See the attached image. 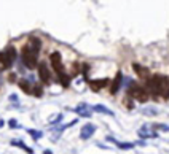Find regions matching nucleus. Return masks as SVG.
I'll use <instances>...</instances> for the list:
<instances>
[{
  "instance_id": "obj_1",
  "label": "nucleus",
  "mask_w": 169,
  "mask_h": 154,
  "mask_svg": "<svg viewBox=\"0 0 169 154\" xmlns=\"http://www.w3.org/2000/svg\"><path fill=\"white\" fill-rule=\"evenodd\" d=\"M37 57H38V52L34 51L29 43H26V45L21 48V61L19 62L24 65L26 69H29V70L37 69V65H38Z\"/></svg>"
},
{
  "instance_id": "obj_2",
  "label": "nucleus",
  "mask_w": 169,
  "mask_h": 154,
  "mask_svg": "<svg viewBox=\"0 0 169 154\" xmlns=\"http://www.w3.org/2000/svg\"><path fill=\"white\" fill-rule=\"evenodd\" d=\"M128 94L132 99L139 100V102H147V100H149V95H150V94L147 92L144 87H140V86H131L128 89Z\"/></svg>"
},
{
  "instance_id": "obj_3",
  "label": "nucleus",
  "mask_w": 169,
  "mask_h": 154,
  "mask_svg": "<svg viewBox=\"0 0 169 154\" xmlns=\"http://www.w3.org/2000/svg\"><path fill=\"white\" fill-rule=\"evenodd\" d=\"M37 70H38V76H40L41 83H43V84H50L53 76H51L50 69L46 67V62H40V64L37 65Z\"/></svg>"
},
{
  "instance_id": "obj_4",
  "label": "nucleus",
  "mask_w": 169,
  "mask_h": 154,
  "mask_svg": "<svg viewBox=\"0 0 169 154\" xmlns=\"http://www.w3.org/2000/svg\"><path fill=\"white\" fill-rule=\"evenodd\" d=\"M50 64H51L53 70H54L56 73L64 72V65H62V59H61V54H59L58 51H54V52H51V54H50Z\"/></svg>"
},
{
  "instance_id": "obj_5",
  "label": "nucleus",
  "mask_w": 169,
  "mask_h": 154,
  "mask_svg": "<svg viewBox=\"0 0 169 154\" xmlns=\"http://www.w3.org/2000/svg\"><path fill=\"white\" fill-rule=\"evenodd\" d=\"M3 52V56H5V59H7V62L13 67V64H14V61H16V56H18V52H16V49H14V46H8L5 51H2Z\"/></svg>"
},
{
  "instance_id": "obj_6",
  "label": "nucleus",
  "mask_w": 169,
  "mask_h": 154,
  "mask_svg": "<svg viewBox=\"0 0 169 154\" xmlns=\"http://www.w3.org/2000/svg\"><path fill=\"white\" fill-rule=\"evenodd\" d=\"M96 132V126L94 124H86V126H83L81 132H80V137H81V140H88V138H91V135Z\"/></svg>"
},
{
  "instance_id": "obj_7",
  "label": "nucleus",
  "mask_w": 169,
  "mask_h": 154,
  "mask_svg": "<svg viewBox=\"0 0 169 154\" xmlns=\"http://www.w3.org/2000/svg\"><path fill=\"white\" fill-rule=\"evenodd\" d=\"M88 83H90L91 89H93L94 92H97V91H100L102 87H105V86L109 84V79H99V81H97V79H90Z\"/></svg>"
},
{
  "instance_id": "obj_8",
  "label": "nucleus",
  "mask_w": 169,
  "mask_h": 154,
  "mask_svg": "<svg viewBox=\"0 0 169 154\" xmlns=\"http://www.w3.org/2000/svg\"><path fill=\"white\" fill-rule=\"evenodd\" d=\"M18 84H19V87H21L22 91H24L26 94L32 95V86H34V83H31L27 78H21L19 81H18Z\"/></svg>"
},
{
  "instance_id": "obj_9",
  "label": "nucleus",
  "mask_w": 169,
  "mask_h": 154,
  "mask_svg": "<svg viewBox=\"0 0 169 154\" xmlns=\"http://www.w3.org/2000/svg\"><path fill=\"white\" fill-rule=\"evenodd\" d=\"M121 81H123V78H121V73L118 72L117 73V76H115V79H113V83H112V86H110V94H117L118 91H120V86H121Z\"/></svg>"
},
{
  "instance_id": "obj_10",
  "label": "nucleus",
  "mask_w": 169,
  "mask_h": 154,
  "mask_svg": "<svg viewBox=\"0 0 169 154\" xmlns=\"http://www.w3.org/2000/svg\"><path fill=\"white\" fill-rule=\"evenodd\" d=\"M56 75H58V83H61L64 87H69L70 79H72V78H70V75H67V73H66V70L61 72V73H56Z\"/></svg>"
},
{
  "instance_id": "obj_11",
  "label": "nucleus",
  "mask_w": 169,
  "mask_h": 154,
  "mask_svg": "<svg viewBox=\"0 0 169 154\" xmlns=\"http://www.w3.org/2000/svg\"><path fill=\"white\" fill-rule=\"evenodd\" d=\"M73 111H75V113H78L80 116H83V118H90V116H91V113H90V110H88V105H86V103H80V105L77 106Z\"/></svg>"
},
{
  "instance_id": "obj_12",
  "label": "nucleus",
  "mask_w": 169,
  "mask_h": 154,
  "mask_svg": "<svg viewBox=\"0 0 169 154\" xmlns=\"http://www.w3.org/2000/svg\"><path fill=\"white\" fill-rule=\"evenodd\" d=\"M132 69H134V72L139 75V78H147V76H149V69L142 67L140 64H132Z\"/></svg>"
},
{
  "instance_id": "obj_13",
  "label": "nucleus",
  "mask_w": 169,
  "mask_h": 154,
  "mask_svg": "<svg viewBox=\"0 0 169 154\" xmlns=\"http://www.w3.org/2000/svg\"><path fill=\"white\" fill-rule=\"evenodd\" d=\"M139 137L140 138H156L158 135H156V132H150L149 127L144 126L140 130H139Z\"/></svg>"
},
{
  "instance_id": "obj_14",
  "label": "nucleus",
  "mask_w": 169,
  "mask_h": 154,
  "mask_svg": "<svg viewBox=\"0 0 169 154\" xmlns=\"http://www.w3.org/2000/svg\"><path fill=\"white\" fill-rule=\"evenodd\" d=\"M107 140L109 141H113L120 149H132V148H134V143H121V141H117L113 137H107Z\"/></svg>"
},
{
  "instance_id": "obj_15",
  "label": "nucleus",
  "mask_w": 169,
  "mask_h": 154,
  "mask_svg": "<svg viewBox=\"0 0 169 154\" xmlns=\"http://www.w3.org/2000/svg\"><path fill=\"white\" fill-rule=\"evenodd\" d=\"M29 45L32 46V49H34V51L40 52V49H41V40H40V38H37V37H32L31 40H29Z\"/></svg>"
},
{
  "instance_id": "obj_16",
  "label": "nucleus",
  "mask_w": 169,
  "mask_h": 154,
  "mask_svg": "<svg viewBox=\"0 0 169 154\" xmlns=\"http://www.w3.org/2000/svg\"><path fill=\"white\" fill-rule=\"evenodd\" d=\"M93 110L94 111H97V113H104V114H109V116H113V111L112 110H109V108H105L104 105H94L93 106Z\"/></svg>"
},
{
  "instance_id": "obj_17",
  "label": "nucleus",
  "mask_w": 169,
  "mask_h": 154,
  "mask_svg": "<svg viewBox=\"0 0 169 154\" xmlns=\"http://www.w3.org/2000/svg\"><path fill=\"white\" fill-rule=\"evenodd\" d=\"M11 145H13V146H18V148H21V149H24L27 154H34V151H32L29 146H26V145L22 143V141H21V140H11Z\"/></svg>"
},
{
  "instance_id": "obj_18",
  "label": "nucleus",
  "mask_w": 169,
  "mask_h": 154,
  "mask_svg": "<svg viewBox=\"0 0 169 154\" xmlns=\"http://www.w3.org/2000/svg\"><path fill=\"white\" fill-rule=\"evenodd\" d=\"M11 65L7 62V59H5V56H3V52L0 51V72H5V70H8Z\"/></svg>"
},
{
  "instance_id": "obj_19",
  "label": "nucleus",
  "mask_w": 169,
  "mask_h": 154,
  "mask_svg": "<svg viewBox=\"0 0 169 154\" xmlns=\"http://www.w3.org/2000/svg\"><path fill=\"white\" fill-rule=\"evenodd\" d=\"M32 95H37V97H41L43 95V91H41L40 86H32Z\"/></svg>"
},
{
  "instance_id": "obj_20",
  "label": "nucleus",
  "mask_w": 169,
  "mask_h": 154,
  "mask_svg": "<svg viewBox=\"0 0 169 154\" xmlns=\"http://www.w3.org/2000/svg\"><path fill=\"white\" fill-rule=\"evenodd\" d=\"M27 132L32 135V137H34V140H38V138H41V135H43L40 130H34V129H29Z\"/></svg>"
},
{
  "instance_id": "obj_21",
  "label": "nucleus",
  "mask_w": 169,
  "mask_h": 154,
  "mask_svg": "<svg viewBox=\"0 0 169 154\" xmlns=\"http://www.w3.org/2000/svg\"><path fill=\"white\" fill-rule=\"evenodd\" d=\"M155 129H158V130H164V132H169V126H166V124H155Z\"/></svg>"
},
{
  "instance_id": "obj_22",
  "label": "nucleus",
  "mask_w": 169,
  "mask_h": 154,
  "mask_svg": "<svg viewBox=\"0 0 169 154\" xmlns=\"http://www.w3.org/2000/svg\"><path fill=\"white\" fill-rule=\"evenodd\" d=\"M8 126H10L11 129H18V127H19V126H18V121L16 119H10V121H8Z\"/></svg>"
},
{
  "instance_id": "obj_23",
  "label": "nucleus",
  "mask_w": 169,
  "mask_h": 154,
  "mask_svg": "<svg viewBox=\"0 0 169 154\" xmlns=\"http://www.w3.org/2000/svg\"><path fill=\"white\" fill-rule=\"evenodd\" d=\"M62 121V114H56V118L51 121V126H54V124H58V122H61Z\"/></svg>"
},
{
  "instance_id": "obj_24",
  "label": "nucleus",
  "mask_w": 169,
  "mask_h": 154,
  "mask_svg": "<svg viewBox=\"0 0 169 154\" xmlns=\"http://www.w3.org/2000/svg\"><path fill=\"white\" fill-rule=\"evenodd\" d=\"M144 113H145V114H156V110H153V108H145Z\"/></svg>"
},
{
  "instance_id": "obj_25",
  "label": "nucleus",
  "mask_w": 169,
  "mask_h": 154,
  "mask_svg": "<svg viewBox=\"0 0 169 154\" xmlns=\"http://www.w3.org/2000/svg\"><path fill=\"white\" fill-rule=\"evenodd\" d=\"M8 79H10V83H14V81H16V75H14V73H11V75L8 76Z\"/></svg>"
},
{
  "instance_id": "obj_26",
  "label": "nucleus",
  "mask_w": 169,
  "mask_h": 154,
  "mask_svg": "<svg viewBox=\"0 0 169 154\" xmlns=\"http://www.w3.org/2000/svg\"><path fill=\"white\" fill-rule=\"evenodd\" d=\"M10 100H11V102H14V103H16V102H18V97L14 95V94H11V95H10Z\"/></svg>"
},
{
  "instance_id": "obj_27",
  "label": "nucleus",
  "mask_w": 169,
  "mask_h": 154,
  "mask_svg": "<svg viewBox=\"0 0 169 154\" xmlns=\"http://www.w3.org/2000/svg\"><path fill=\"white\" fill-rule=\"evenodd\" d=\"M3 124H5V121H3V119H0V129L3 127Z\"/></svg>"
},
{
  "instance_id": "obj_28",
  "label": "nucleus",
  "mask_w": 169,
  "mask_h": 154,
  "mask_svg": "<svg viewBox=\"0 0 169 154\" xmlns=\"http://www.w3.org/2000/svg\"><path fill=\"white\" fill-rule=\"evenodd\" d=\"M43 154H53V153H51V149H45V153H43Z\"/></svg>"
}]
</instances>
